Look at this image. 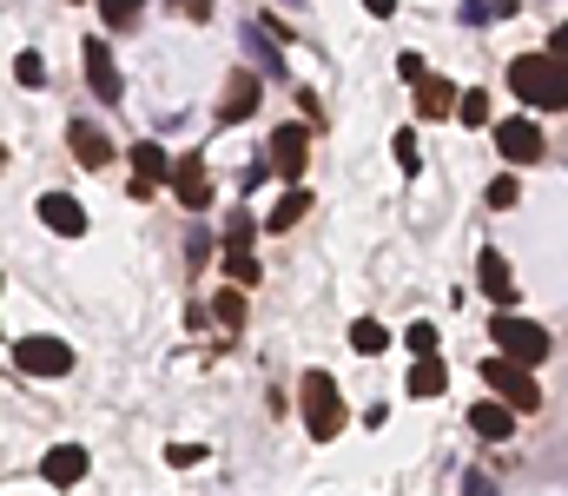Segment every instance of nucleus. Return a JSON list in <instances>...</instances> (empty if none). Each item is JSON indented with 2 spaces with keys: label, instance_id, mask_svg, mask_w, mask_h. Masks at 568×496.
Masks as SVG:
<instances>
[{
  "label": "nucleus",
  "instance_id": "f257e3e1",
  "mask_svg": "<svg viewBox=\"0 0 568 496\" xmlns=\"http://www.w3.org/2000/svg\"><path fill=\"white\" fill-rule=\"evenodd\" d=\"M509 93H516L529 113H562L568 107V60L556 47L516 53V60H509Z\"/></svg>",
  "mask_w": 568,
  "mask_h": 496
},
{
  "label": "nucleus",
  "instance_id": "f03ea898",
  "mask_svg": "<svg viewBox=\"0 0 568 496\" xmlns=\"http://www.w3.org/2000/svg\"><path fill=\"white\" fill-rule=\"evenodd\" d=\"M297 411H304V437L311 444H337L344 437V391H337V377L331 371H304L297 377Z\"/></svg>",
  "mask_w": 568,
  "mask_h": 496
},
{
  "label": "nucleus",
  "instance_id": "7ed1b4c3",
  "mask_svg": "<svg viewBox=\"0 0 568 496\" xmlns=\"http://www.w3.org/2000/svg\"><path fill=\"white\" fill-rule=\"evenodd\" d=\"M489 337H496V351H503L509 364H523V371H536V364L556 357L549 325H536V318H523V312H496V318H489Z\"/></svg>",
  "mask_w": 568,
  "mask_h": 496
},
{
  "label": "nucleus",
  "instance_id": "20e7f679",
  "mask_svg": "<svg viewBox=\"0 0 568 496\" xmlns=\"http://www.w3.org/2000/svg\"><path fill=\"white\" fill-rule=\"evenodd\" d=\"M7 357H13V371H27V377H67V371L80 364V351H73L67 337H53V331H27V337H13Z\"/></svg>",
  "mask_w": 568,
  "mask_h": 496
},
{
  "label": "nucleus",
  "instance_id": "39448f33",
  "mask_svg": "<svg viewBox=\"0 0 568 496\" xmlns=\"http://www.w3.org/2000/svg\"><path fill=\"white\" fill-rule=\"evenodd\" d=\"M483 384H489V397H503L516 417H529V411H542V384H536V371H523V364H509L503 351L496 357H483Z\"/></svg>",
  "mask_w": 568,
  "mask_h": 496
},
{
  "label": "nucleus",
  "instance_id": "423d86ee",
  "mask_svg": "<svg viewBox=\"0 0 568 496\" xmlns=\"http://www.w3.org/2000/svg\"><path fill=\"white\" fill-rule=\"evenodd\" d=\"M33 212H40V225H47L53 239H87V205H80V199H67V192H40Z\"/></svg>",
  "mask_w": 568,
  "mask_h": 496
},
{
  "label": "nucleus",
  "instance_id": "0eeeda50",
  "mask_svg": "<svg viewBox=\"0 0 568 496\" xmlns=\"http://www.w3.org/2000/svg\"><path fill=\"white\" fill-rule=\"evenodd\" d=\"M87 470H93V451H87V444H53V451L40 457V477H47L53 490H73V484H87Z\"/></svg>",
  "mask_w": 568,
  "mask_h": 496
},
{
  "label": "nucleus",
  "instance_id": "6e6552de",
  "mask_svg": "<svg viewBox=\"0 0 568 496\" xmlns=\"http://www.w3.org/2000/svg\"><path fill=\"white\" fill-rule=\"evenodd\" d=\"M496 153L509 165H536L542 160V126H536V120H503V126H496Z\"/></svg>",
  "mask_w": 568,
  "mask_h": 496
},
{
  "label": "nucleus",
  "instance_id": "1a4fd4ad",
  "mask_svg": "<svg viewBox=\"0 0 568 496\" xmlns=\"http://www.w3.org/2000/svg\"><path fill=\"white\" fill-rule=\"evenodd\" d=\"M304 160H311V133L304 126H278L272 133V172H278L284 185H297L304 179Z\"/></svg>",
  "mask_w": 568,
  "mask_h": 496
},
{
  "label": "nucleus",
  "instance_id": "9d476101",
  "mask_svg": "<svg viewBox=\"0 0 568 496\" xmlns=\"http://www.w3.org/2000/svg\"><path fill=\"white\" fill-rule=\"evenodd\" d=\"M172 192H179V205H185V212H205V205H212V172H205V160H199V153H185V160H179V172H172Z\"/></svg>",
  "mask_w": 568,
  "mask_h": 496
},
{
  "label": "nucleus",
  "instance_id": "9b49d317",
  "mask_svg": "<svg viewBox=\"0 0 568 496\" xmlns=\"http://www.w3.org/2000/svg\"><path fill=\"white\" fill-rule=\"evenodd\" d=\"M476 285H483V298H496L503 312L516 305V279H509V265H503V252H496V245H483V252H476Z\"/></svg>",
  "mask_w": 568,
  "mask_h": 496
},
{
  "label": "nucleus",
  "instance_id": "f8f14e48",
  "mask_svg": "<svg viewBox=\"0 0 568 496\" xmlns=\"http://www.w3.org/2000/svg\"><path fill=\"white\" fill-rule=\"evenodd\" d=\"M469 431H476L483 444H509V437H516V411H509L503 397H483V404H469Z\"/></svg>",
  "mask_w": 568,
  "mask_h": 496
},
{
  "label": "nucleus",
  "instance_id": "ddd939ff",
  "mask_svg": "<svg viewBox=\"0 0 568 496\" xmlns=\"http://www.w3.org/2000/svg\"><path fill=\"white\" fill-rule=\"evenodd\" d=\"M258 100H265V93H258V73H252V67H239V73L225 80L219 120H252V113H258Z\"/></svg>",
  "mask_w": 568,
  "mask_h": 496
},
{
  "label": "nucleus",
  "instance_id": "4468645a",
  "mask_svg": "<svg viewBox=\"0 0 568 496\" xmlns=\"http://www.w3.org/2000/svg\"><path fill=\"white\" fill-rule=\"evenodd\" d=\"M80 60H87L93 93H100V100H120V67H113V47H106V40H87V47H80Z\"/></svg>",
  "mask_w": 568,
  "mask_h": 496
},
{
  "label": "nucleus",
  "instance_id": "2eb2a0df",
  "mask_svg": "<svg viewBox=\"0 0 568 496\" xmlns=\"http://www.w3.org/2000/svg\"><path fill=\"white\" fill-rule=\"evenodd\" d=\"M67 146H73V160L80 165H106L113 160V140H106L93 120H73V126H67Z\"/></svg>",
  "mask_w": 568,
  "mask_h": 496
},
{
  "label": "nucleus",
  "instance_id": "dca6fc26",
  "mask_svg": "<svg viewBox=\"0 0 568 496\" xmlns=\"http://www.w3.org/2000/svg\"><path fill=\"white\" fill-rule=\"evenodd\" d=\"M404 391L424 404V397H443L449 391V357H417L410 364V377H404Z\"/></svg>",
  "mask_w": 568,
  "mask_h": 496
},
{
  "label": "nucleus",
  "instance_id": "f3484780",
  "mask_svg": "<svg viewBox=\"0 0 568 496\" xmlns=\"http://www.w3.org/2000/svg\"><path fill=\"white\" fill-rule=\"evenodd\" d=\"M449 107H463V93H456L449 80L429 73L424 87H417V113H424V120H449Z\"/></svg>",
  "mask_w": 568,
  "mask_h": 496
},
{
  "label": "nucleus",
  "instance_id": "a211bd4d",
  "mask_svg": "<svg viewBox=\"0 0 568 496\" xmlns=\"http://www.w3.org/2000/svg\"><path fill=\"white\" fill-rule=\"evenodd\" d=\"M304 212H311V192H304V185H284V192H278V205L265 212V232H291V225H297Z\"/></svg>",
  "mask_w": 568,
  "mask_h": 496
},
{
  "label": "nucleus",
  "instance_id": "6ab92c4d",
  "mask_svg": "<svg viewBox=\"0 0 568 496\" xmlns=\"http://www.w3.org/2000/svg\"><path fill=\"white\" fill-rule=\"evenodd\" d=\"M133 172H140L145 185H159V179H172L179 165L165 160V146H152V140H140V146H133Z\"/></svg>",
  "mask_w": 568,
  "mask_h": 496
},
{
  "label": "nucleus",
  "instance_id": "aec40b11",
  "mask_svg": "<svg viewBox=\"0 0 568 496\" xmlns=\"http://www.w3.org/2000/svg\"><path fill=\"white\" fill-rule=\"evenodd\" d=\"M351 351H357V357H384V351H390V325L357 318V325H351Z\"/></svg>",
  "mask_w": 568,
  "mask_h": 496
},
{
  "label": "nucleus",
  "instance_id": "412c9836",
  "mask_svg": "<svg viewBox=\"0 0 568 496\" xmlns=\"http://www.w3.org/2000/svg\"><path fill=\"white\" fill-rule=\"evenodd\" d=\"M265 279V265L252 259V252H225V285H239V292H252Z\"/></svg>",
  "mask_w": 568,
  "mask_h": 496
},
{
  "label": "nucleus",
  "instance_id": "4be33fe9",
  "mask_svg": "<svg viewBox=\"0 0 568 496\" xmlns=\"http://www.w3.org/2000/svg\"><path fill=\"white\" fill-rule=\"evenodd\" d=\"M212 318H219L225 331H245V292H239V285H225V292L212 298Z\"/></svg>",
  "mask_w": 568,
  "mask_h": 496
},
{
  "label": "nucleus",
  "instance_id": "5701e85b",
  "mask_svg": "<svg viewBox=\"0 0 568 496\" xmlns=\"http://www.w3.org/2000/svg\"><path fill=\"white\" fill-rule=\"evenodd\" d=\"M252 239H258V219L239 205V212L225 219V252H252Z\"/></svg>",
  "mask_w": 568,
  "mask_h": 496
},
{
  "label": "nucleus",
  "instance_id": "b1692460",
  "mask_svg": "<svg viewBox=\"0 0 568 496\" xmlns=\"http://www.w3.org/2000/svg\"><path fill=\"white\" fill-rule=\"evenodd\" d=\"M404 351H410V357H436V351H443V331L429 325V318H417V325L404 331Z\"/></svg>",
  "mask_w": 568,
  "mask_h": 496
},
{
  "label": "nucleus",
  "instance_id": "393cba45",
  "mask_svg": "<svg viewBox=\"0 0 568 496\" xmlns=\"http://www.w3.org/2000/svg\"><path fill=\"white\" fill-rule=\"evenodd\" d=\"M483 199H489V205H496V212H509V205H516V199H523V185H516V172H496V179H489V192H483Z\"/></svg>",
  "mask_w": 568,
  "mask_h": 496
},
{
  "label": "nucleus",
  "instance_id": "a878e982",
  "mask_svg": "<svg viewBox=\"0 0 568 496\" xmlns=\"http://www.w3.org/2000/svg\"><path fill=\"white\" fill-rule=\"evenodd\" d=\"M456 120H463V126H489V93H476V87H469V93H463V107H456Z\"/></svg>",
  "mask_w": 568,
  "mask_h": 496
},
{
  "label": "nucleus",
  "instance_id": "bb28decb",
  "mask_svg": "<svg viewBox=\"0 0 568 496\" xmlns=\"http://www.w3.org/2000/svg\"><path fill=\"white\" fill-rule=\"evenodd\" d=\"M140 7H145V0H100V20H106V27H133V20H140Z\"/></svg>",
  "mask_w": 568,
  "mask_h": 496
},
{
  "label": "nucleus",
  "instance_id": "cd10ccee",
  "mask_svg": "<svg viewBox=\"0 0 568 496\" xmlns=\"http://www.w3.org/2000/svg\"><path fill=\"white\" fill-rule=\"evenodd\" d=\"M165 464L172 470H199L205 464V444H165Z\"/></svg>",
  "mask_w": 568,
  "mask_h": 496
},
{
  "label": "nucleus",
  "instance_id": "c85d7f7f",
  "mask_svg": "<svg viewBox=\"0 0 568 496\" xmlns=\"http://www.w3.org/2000/svg\"><path fill=\"white\" fill-rule=\"evenodd\" d=\"M390 153H397V165H404V172H424V153H417V133H397V140H390Z\"/></svg>",
  "mask_w": 568,
  "mask_h": 496
},
{
  "label": "nucleus",
  "instance_id": "c756f323",
  "mask_svg": "<svg viewBox=\"0 0 568 496\" xmlns=\"http://www.w3.org/2000/svg\"><path fill=\"white\" fill-rule=\"evenodd\" d=\"M13 80H20V87H40V80H47V60H40V53H20V60H13Z\"/></svg>",
  "mask_w": 568,
  "mask_h": 496
},
{
  "label": "nucleus",
  "instance_id": "7c9ffc66",
  "mask_svg": "<svg viewBox=\"0 0 568 496\" xmlns=\"http://www.w3.org/2000/svg\"><path fill=\"white\" fill-rule=\"evenodd\" d=\"M463 496H496V484H489V470H469V477H463Z\"/></svg>",
  "mask_w": 568,
  "mask_h": 496
},
{
  "label": "nucleus",
  "instance_id": "2f4dec72",
  "mask_svg": "<svg viewBox=\"0 0 568 496\" xmlns=\"http://www.w3.org/2000/svg\"><path fill=\"white\" fill-rule=\"evenodd\" d=\"M397 73H404V80H417V87L429 80V73H424V60H417V53H397Z\"/></svg>",
  "mask_w": 568,
  "mask_h": 496
},
{
  "label": "nucleus",
  "instance_id": "473e14b6",
  "mask_svg": "<svg viewBox=\"0 0 568 496\" xmlns=\"http://www.w3.org/2000/svg\"><path fill=\"white\" fill-rule=\"evenodd\" d=\"M172 7H179L185 20H212V0H172Z\"/></svg>",
  "mask_w": 568,
  "mask_h": 496
},
{
  "label": "nucleus",
  "instance_id": "72a5a7b5",
  "mask_svg": "<svg viewBox=\"0 0 568 496\" xmlns=\"http://www.w3.org/2000/svg\"><path fill=\"white\" fill-rule=\"evenodd\" d=\"M364 13H377V20H390V13H397V0H364Z\"/></svg>",
  "mask_w": 568,
  "mask_h": 496
},
{
  "label": "nucleus",
  "instance_id": "f704fd0d",
  "mask_svg": "<svg viewBox=\"0 0 568 496\" xmlns=\"http://www.w3.org/2000/svg\"><path fill=\"white\" fill-rule=\"evenodd\" d=\"M556 53H562V60H568V20H562V27H556Z\"/></svg>",
  "mask_w": 568,
  "mask_h": 496
}]
</instances>
